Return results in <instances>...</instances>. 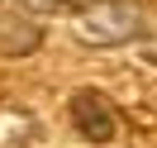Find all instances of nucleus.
<instances>
[{
  "instance_id": "1",
  "label": "nucleus",
  "mask_w": 157,
  "mask_h": 148,
  "mask_svg": "<svg viewBox=\"0 0 157 148\" xmlns=\"http://www.w3.org/2000/svg\"><path fill=\"white\" fill-rule=\"evenodd\" d=\"M143 10L128 0H81L71 10V29L86 48H119L143 34Z\"/></svg>"
},
{
  "instance_id": "2",
  "label": "nucleus",
  "mask_w": 157,
  "mask_h": 148,
  "mask_svg": "<svg viewBox=\"0 0 157 148\" xmlns=\"http://www.w3.org/2000/svg\"><path fill=\"white\" fill-rule=\"evenodd\" d=\"M67 115H71V124H76V134L86 138V143H109L114 129H119L114 105H109L100 91H76L71 105H67Z\"/></svg>"
},
{
  "instance_id": "3",
  "label": "nucleus",
  "mask_w": 157,
  "mask_h": 148,
  "mask_svg": "<svg viewBox=\"0 0 157 148\" xmlns=\"http://www.w3.org/2000/svg\"><path fill=\"white\" fill-rule=\"evenodd\" d=\"M38 43H43V29L33 14L0 5V58H29V53H38Z\"/></svg>"
},
{
  "instance_id": "4",
  "label": "nucleus",
  "mask_w": 157,
  "mask_h": 148,
  "mask_svg": "<svg viewBox=\"0 0 157 148\" xmlns=\"http://www.w3.org/2000/svg\"><path fill=\"white\" fill-rule=\"evenodd\" d=\"M81 0H14V10H24V14H67Z\"/></svg>"
}]
</instances>
